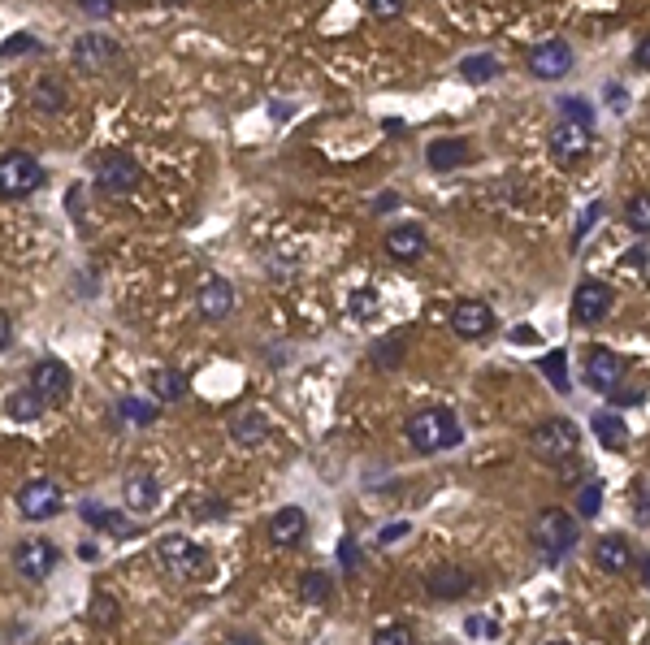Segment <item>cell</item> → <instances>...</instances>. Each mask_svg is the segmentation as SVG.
I'll list each match as a JSON object with an SVG mask.
<instances>
[{
    "instance_id": "obj_26",
    "label": "cell",
    "mask_w": 650,
    "mask_h": 645,
    "mask_svg": "<svg viewBox=\"0 0 650 645\" xmlns=\"http://www.w3.org/2000/svg\"><path fill=\"white\" fill-rule=\"evenodd\" d=\"M31 109L44 113V117H57V113L65 109V83H61V78H52V74L35 78V87H31Z\"/></svg>"
},
{
    "instance_id": "obj_23",
    "label": "cell",
    "mask_w": 650,
    "mask_h": 645,
    "mask_svg": "<svg viewBox=\"0 0 650 645\" xmlns=\"http://www.w3.org/2000/svg\"><path fill=\"white\" fill-rule=\"evenodd\" d=\"M122 498L130 511H152L156 498H161V485H156V477L148 468H130L126 481H122Z\"/></svg>"
},
{
    "instance_id": "obj_45",
    "label": "cell",
    "mask_w": 650,
    "mask_h": 645,
    "mask_svg": "<svg viewBox=\"0 0 650 645\" xmlns=\"http://www.w3.org/2000/svg\"><path fill=\"white\" fill-rule=\"evenodd\" d=\"M633 516L642 520V524H650V481H642L633 490Z\"/></svg>"
},
{
    "instance_id": "obj_12",
    "label": "cell",
    "mask_w": 650,
    "mask_h": 645,
    "mask_svg": "<svg viewBox=\"0 0 650 645\" xmlns=\"http://www.w3.org/2000/svg\"><path fill=\"white\" fill-rule=\"evenodd\" d=\"M590 152H594V130L590 126L568 122V117H564V122L551 130V156H555L559 165L572 169V165H581Z\"/></svg>"
},
{
    "instance_id": "obj_37",
    "label": "cell",
    "mask_w": 650,
    "mask_h": 645,
    "mask_svg": "<svg viewBox=\"0 0 650 645\" xmlns=\"http://www.w3.org/2000/svg\"><path fill=\"white\" fill-rule=\"evenodd\" d=\"M620 269H629L637 282H650V243H637L620 256Z\"/></svg>"
},
{
    "instance_id": "obj_49",
    "label": "cell",
    "mask_w": 650,
    "mask_h": 645,
    "mask_svg": "<svg viewBox=\"0 0 650 645\" xmlns=\"http://www.w3.org/2000/svg\"><path fill=\"white\" fill-rule=\"evenodd\" d=\"M395 208H399V195H395V191H382V195L373 200V213H395Z\"/></svg>"
},
{
    "instance_id": "obj_38",
    "label": "cell",
    "mask_w": 650,
    "mask_h": 645,
    "mask_svg": "<svg viewBox=\"0 0 650 645\" xmlns=\"http://www.w3.org/2000/svg\"><path fill=\"white\" fill-rule=\"evenodd\" d=\"M226 498H195V503L187 507V516L191 520H200V524H213V520H226Z\"/></svg>"
},
{
    "instance_id": "obj_13",
    "label": "cell",
    "mask_w": 650,
    "mask_h": 645,
    "mask_svg": "<svg viewBox=\"0 0 650 645\" xmlns=\"http://www.w3.org/2000/svg\"><path fill=\"white\" fill-rule=\"evenodd\" d=\"M473 585H477V576L460 568V563H442V568H434L425 576V594L434 598V602H460L473 594Z\"/></svg>"
},
{
    "instance_id": "obj_21",
    "label": "cell",
    "mask_w": 650,
    "mask_h": 645,
    "mask_svg": "<svg viewBox=\"0 0 650 645\" xmlns=\"http://www.w3.org/2000/svg\"><path fill=\"white\" fill-rule=\"evenodd\" d=\"M386 252L399 265H412V260H421L429 252V239L421 226H395V230H386Z\"/></svg>"
},
{
    "instance_id": "obj_48",
    "label": "cell",
    "mask_w": 650,
    "mask_h": 645,
    "mask_svg": "<svg viewBox=\"0 0 650 645\" xmlns=\"http://www.w3.org/2000/svg\"><path fill=\"white\" fill-rule=\"evenodd\" d=\"M13 52H39V39L35 35H13V39H5V57H13Z\"/></svg>"
},
{
    "instance_id": "obj_30",
    "label": "cell",
    "mask_w": 650,
    "mask_h": 645,
    "mask_svg": "<svg viewBox=\"0 0 650 645\" xmlns=\"http://www.w3.org/2000/svg\"><path fill=\"white\" fill-rule=\"evenodd\" d=\"M87 620L96 628H117V620H122V602H117L113 594H104V589H96L87 602Z\"/></svg>"
},
{
    "instance_id": "obj_8",
    "label": "cell",
    "mask_w": 650,
    "mask_h": 645,
    "mask_svg": "<svg viewBox=\"0 0 650 645\" xmlns=\"http://www.w3.org/2000/svg\"><path fill=\"white\" fill-rule=\"evenodd\" d=\"M611 304H616V295H611V286L607 282H598V278H581L577 282V291H572V321L577 325H603L611 317Z\"/></svg>"
},
{
    "instance_id": "obj_28",
    "label": "cell",
    "mask_w": 650,
    "mask_h": 645,
    "mask_svg": "<svg viewBox=\"0 0 650 645\" xmlns=\"http://www.w3.org/2000/svg\"><path fill=\"white\" fill-rule=\"evenodd\" d=\"M44 412H48V403L35 394V386H22V390H13L9 399H5V416L18 420V425H22V420L31 425V420H39Z\"/></svg>"
},
{
    "instance_id": "obj_27",
    "label": "cell",
    "mask_w": 650,
    "mask_h": 645,
    "mask_svg": "<svg viewBox=\"0 0 650 645\" xmlns=\"http://www.w3.org/2000/svg\"><path fill=\"white\" fill-rule=\"evenodd\" d=\"M590 429H594V438L603 442V451H624L629 446V425L616 416V412H594V420H590Z\"/></svg>"
},
{
    "instance_id": "obj_11",
    "label": "cell",
    "mask_w": 650,
    "mask_h": 645,
    "mask_svg": "<svg viewBox=\"0 0 650 645\" xmlns=\"http://www.w3.org/2000/svg\"><path fill=\"white\" fill-rule=\"evenodd\" d=\"M572 48L564 44V39H546V44H533L529 48V57H525V65H529V74L533 78H542V83H559V78H568L572 74Z\"/></svg>"
},
{
    "instance_id": "obj_3",
    "label": "cell",
    "mask_w": 650,
    "mask_h": 645,
    "mask_svg": "<svg viewBox=\"0 0 650 645\" xmlns=\"http://www.w3.org/2000/svg\"><path fill=\"white\" fill-rule=\"evenodd\" d=\"M529 451L538 455L542 464H551V468L572 464L577 451H581V433L564 416H546L542 425H533V433H529Z\"/></svg>"
},
{
    "instance_id": "obj_47",
    "label": "cell",
    "mask_w": 650,
    "mask_h": 645,
    "mask_svg": "<svg viewBox=\"0 0 650 645\" xmlns=\"http://www.w3.org/2000/svg\"><path fill=\"white\" fill-rule=\"evenodd\" d=\"M338 555H343V572H356V568H360L356 537H343V542H338Z\"/></svg>"
},
{
    "instance_id": "obj_43",
    "label": "cell",
    "mask_w": 650,
    "mask_h": 645,
    "mask_svg": "<svg viewBox=\"0 0 650 645\" xmlns=\"http://www.w3.org/2000/svg\"><path fill=\"white\" fill-rule=\"evenodd\" d=\"M74 5L78 9H83L87 13V18H113V13H117V0H74Z\"/></svg>"
},
{
    "instance_id": "obj_22",
    "label": "cell",
    "mask_w": 650,
    "mask_h": 645,
    "mask_svg": "<svg viewBox=\"0 0 650 645\" xmlns=\"http://www.w3.org/2000/svg\"><path fill=\"white\" fill-rule=\"evenodd\" d=\"M269 433H273V425L260 407H243V412L230 420V438L239 446H247V451H256L260 442H269Z\"/></svg>"
},
{
    "instance_id": "obj_34",
    "label": "cell",
    "mask_w": 650,
    "mask_h": 645,
    "mask_svg": "<svg viewBox=\"0 0 650 645\" xmlns=\"http://www.w3.org/2000/svg\"><path fill=\"white\" fill-rule=\"evenodd\" d=\"M347 312H351L356 321H373L377 312H382V295H377L373 286H360V291L347 295Z\"/></svg>"
},
{
    "instance_id": "obj_9",
    "label": "cell",
    "mask_w": 650,
    "mask_h": 645,
    "mask_svg": "<svg viewBox=\"0 0 650 645\" xmlns=\"http://www.w3.org/2000/svg\"><path fill=\"white\" fill-rule=\"evenodd\" d=\"M139 161L130 152H109V156H100V165H96V191L100 195H130L139 187Z\"/></svg>"
},
{
    "instance_id": "obj_25",
    "label": "cell",
    "mask_w": 650,
    "mask_h": 645,
    "mask_svg": "<svg viewBox=\"0 0 650 645\" xmlns=\"http://www.w3.org/2000/svg\"><path fill=\"white\" fill-rule=\"evenodd\" d=\"M148 386H152V399L156 403H182V399H187V377H182L178 373V368H152V373H148Z\"/></svg>"
},
{
    "instance_id": "obj_33",
    "label": "cell",
    "mask_w": 650,
    "mask_h": 645,
    "mask_svg": "<svg viewBox=\"0 0 650 645\" xmlns=\"http://www.w3.org/2000/svg\"><path fill=\"white\" fill-rule=\"evenodd\" d=\"M117 416L126 420V425H156L161 420V407H152L148 399H117Z\"/></svg>"
},
{
    "instance_id": "obj_35",
    "label": "cell",
    "mask_w": 650,
    "mask_h": 645,
    "mask_svg": "<svg viewBox=\"0 0 650 645\" xmlns=\"http://www.w3.org/2000/svg\"><path fill=\"white\" fill-rule=\"evenodd\" d=\"M538 373L551 381V386L559 394H568L572 390V381H568V355L564 351H551V355H542V364H538Z\"/></svg>"
},
{
    "instance_id": "obj_40",
    "label": "cell",
    "mask_w": 650,
    "mask_h": 645,
    "mask_svg": "<svg viewBox=\"0 0 650 645\" xmlns=\"http://www.w3.org/2000/svg\"><path fill=\"white\" fill-rule=\"evenodd\" d=\"M377 645H412L416 633H412V624H386V628H377L373 633Z\"/></svg>"
},
{
    "instance_id": "obj_15",
    "label": "cell",
    "mask_w": 650,
    "mask_h": 645,
    "mask_svg": "<svg viewBox=\"0 0 650 645\" xmlns=\"http://www.w3.org/2000/svg\"><path fill=\"white\" fill-rule=\"evenodd\" d=\"M451 329H455V338H468V342L486 338L494 334V308L486 299H460L451 308Z\"/></svg>"
},
{
    "instance_id": "obj_51",
    "label": "cell",
    "mask_w": 650,
    "mask_h": 645,
    "mask_svg": "<svg viewBox=\"0 0 650 645\" xmlns=\"http://www.w3.org/2000/svg\"><path fill=\"white\" fill-rule=\"evenodd\" d=\"M512 342L529 347V342H538V334H533V325H516V329H512Z\"/></svg>"
},
{
    "instance_id": "obj_16",
    "label": "cell",
    "mask_w": 650,
    "mask_h": 645,
    "mask_svg": "<svg viewBox=\"0 0 650 645\" xmlns=\"http://www.w3.org/2000/svg\"><path fill=\"white\" fill-rule=\"evenodd\" d=\"M234 304H239V295H234V286L226 278H208L200 286V295H195V317L208 321V325H217V321H226Z\"/></svg>"
},
{
    "instance_id": "obj_6",
    "label": "cell",
    "mask_w": 650,
    "mask_h": 645,
    "mask_svg": "<svg viewBox=\"0 0 650 645\" xmlns=\"http://www.w3.org/2000/svg\"><path fill=\"white\" fill-rule=\"evenodd\" d=\"M57 563H61V550H57V542H48V537H22V542L13 546V568L31 585H44L48 576L57 572Z\"/></svg>"
},
{
    "instance_id": "obj_1",
    "label": "cell",
    "mask_w": 650,
    "mask_h": 645,
    "mask_svg": "<svg viewBox=\"0 0 650 645\" xmlns=\"http://www.w3.org/2000/svg\"><path fill=\"white\" fill-rule=\"evenodd\" d=\"M408 442L416 455H438L451 451V446L464 442V429L455 420L451 407H421V412L408 416Z\"/></svg>"
},
{
    "instance_id": "obj_17",
    "label": "cell",
    "mask_w": 650,
    "mask_h": 645,
    "mask_svg": "<svg viewBox=\"0 0 650 645\" xmlns=\"http://www.w3.org/2000/svg\"><path fill=\"white\" fill-rule=\"evenodd\" d=\"M74 61L83 65V70H109L113 61H122V44L100 31H87L74 39Z\"/></svg>"
},
{
    "instance_id": "obj_54",
    "label": "cell",
    "mask_w": 650,
    "mask_h": 645,
    "mask_svg": "<svg viewBox=\"0 0 650 645\" xmlns=\"http://www.w3.org/2000/svg\"><path fill=\"white\" fill-rule=\"evenodd\" d=\"M96 555H100V550L91 546V542H83V546H78V559H83V563H96Z\"/></svg>"
},
{
    "instance_id": "obj_53",
    "label": "cell",
    "mask_w": 650,
    "mask_h": 645,
    "mask_svg": "<svg viewBox=\"0 0 650 645\" xmlns=\"http://www.w3.org/2000/svg\"><path fill=\"white\" fill-rule=\"evenodd\" d=\"M633 61L642 65V70H650V35L642 39V44H637V52H633Z\"/></svg>"
},
{
    "instance_id": "obj_32",
    "label": "cell",
    "mask_w": 650,
    "mask_h": 645,
    "mask_svg": "<svg viewBox=\"0 0 650 645\" xmlns=\"http://www.w3.org/2000/svg\"><path fill=\"white\" fill-rule=\"evenodd\" d=\"M499 74H503V65L494 57H486V52H481V57H464L460 61V78H464V83H494Z\"/></svg>"
},
{
    "instance_id": "obj_52",
    "label": "cell",
    "mask_w": 650,
    "mask_h": 645,
    "mask_svg": "<svg viewBox=\"0 0 650 645\" xmlns=\"http://www.w3.org/2000/svg\"><path fill=\"white\" fill-rule=\"evenodd\" d=\"M399 537H408V524H390V529H382V537H377V542H399Z\"/></svg>"
},
{
    "instance_id": "obj_50",
    "label": "cell",
    "mask_w": 650,
    "mask_h": 645,
    "mask_svg": "<svg viewBox=\"0 0 650 645\" xmlns=\"http://www.w3.org/2000/svg\"><path fill=\"white\" fill-rule=\"evenodd\" d=\"M9 342H13V321H9V312L0 308V351H9Z\"/></svg>"
},
{
    "instance_id": "obj_20",
    "label": "cell",
    "mask_w": 650,
    "mask_h": 645,
    "mask_svg": "<svg viewBox=\"0 0 650 645\" xmlns=\"http://www.w3.org/2000/svg\"><path fill=\"white\" fill-rule=\"evenodd\" d=\"M308 537V511L304 507H282L269 516V542L273 546H299Z\"/></svg>"
},
{
    "instance_id": "obj_4",
    "label": "cell",
    "mask_w": 650,
    "mask_h": 645,
    "mask_svg": "<svg viewBox=\"0 0 650 645\" xmlns=\"http://www.w3.org/2000/svg\"><path fill=\"white\" fill-rule=\"evenodd\" d=\"M44 182H48V174L31 152H18V148L0 152V200L5 204H18L26 195H35Z\"/></svg>"
},
{
    "instance_id": "obj_56",
    "label": "cell",
    "mask_w": 650,
    "mask_h": 645,
    "mask_svg": "<svg viewBox=\"0 0 650 645\" xmlns=\"http://www.w3.org/2000/svg\"><path fill=\"white\" fill-rule=\"evenodd\" d=\"M607 100H611V109H624V87H611Z\"/></svg>"
},
{
    "instance_id": "obj_5",
    "label": "cell",
    "mask_w": 650,
    "mask_h": 645,
    "mask_svg": "<svg viewBox=\"0 0 650 645\" xmlns=\"http://www.w3.org/2000/svg\"><path fill=\"white\" fill-rule=\"evenodd\" d=\"M156 563H161L169 576H178V581H191V576H200L208 568V550L195 546L191 537H182V533H165L161 542H156Z\"/></svg>"
},
{
    "instance_id": "obj_19",
    "label": "cell",
    "mask_w": 650,
    "mask_h": 645,
    "mask_svg": "<svg viewBox=\"0 0 650 645\" xmlns=\"http://www.w3.org/2000/svg\"><path fill=\"white\" fill-rule=\"evenodd\" d=\"M594 563H598V572H607V576L629 572L633 568V542L624 533H603L594 542Z\"/></svg>"
},
{
    "instance_id": "obj_10",
    "label": "cell",
    "mask_w": 650,
    "mask_h": 645,
    "mask_svg": "<svg viewBox=\"0 0 650 645\" xmlns=\"http://www.w3.org/2000/svg\"><path fill=\"white\" fill-rule=\"evenodd\" d=\"M31 386L48 407H61L74 390V373L65 360H57V355H44V360H35V368H31Z\"/></svg>"
},
{
    "instance_id": "obj_18",
    "label": "cell",
    "mask_w": 650,
    "mask_h": 645,
    "mask_svg": "<svg viewBox=\"0 0 650 645\" xmlns=\"http://www.w3.org/2000/svg\"><path fill=\"white\" fill-rule=\"evenodd\" d=\"M78 520L91 524L96 533H109V537H135L139 533V520H130V507L126 511H113V507H100V503H78Z\"/></svg>"
},
{
    "instance_id": "obj_36",
    "label": "cell",
    "mask_w": 650,
    "mask_h": 645,
    "mask_svg": "<svg viewBox=\"0 0 650 645\" xmlns=\"http://www.w3.org/2000/svg\"><path fill=\"white\" fill-rule=\"evenodd\" d=\"M624 221L637 230V234H650V191H637L629 204H624Z\"/></svg>"
},
{
    "instance_id": "obj_24",
    "label": "cell",
    "mask_w": 650,
    "mask_h": 645,
    "mask_svg": "<svg viewBox=\"0 0 650 645\" xmlns=\"http://www.w3.org/2000/svg\"><path fill=\"white\" fill-rule=\"evenodd\" d=\"M425 161H429V169H438V174H451V169L468 165V139H434L425 148Z\"/></svg>"
},
{
    "instance_id": "obj_39",
    "label": "cell",
    "mask_w": 650,
    "mask_h": 645,
    "mask_svg": "<svg viewBox=\"0 0 650 645\" xmlns=\"http://www.w3.org/2000/svg\"><path fill=\"white\" fill-rule=\"evenodd\" d=\"M598 507H603V481H585L581 490H577V511H581V520H594Z\"/></svg>"
},
{
    "instance_id": "obj_14",
    "label": "cell",
    "mask_w": 650,
    "mask_h": 645,
    "mask_svg": "<svg viewBox=\"0 0 650 645\" xmlns=\"http://www.w3.org/2000/svg\"><path fill=\"white\" fill-rule=\"evenodd\" d=\"M624 381V360L607 347H590L585 351V386L598 394H616Z\"/></svg>"
},
{
    "instance_id": "obj_42",
    "label": "cell",
    "mask_w": 650,
    "mask_h": 645,
    "mask_svg": "<svg viewBox=\"0 0 650 645\" xmlns=\"http://www.w3.org/2000/svg\"><path fill=\"white\" fill-rule=\"evenodd\" d=\"M559 109H564V117H568V122H581V126H594V109H590V104H585V100H559Z\"/></svg>"
},
{
    "instance_id": "obj_2",
    "label": "cell",
    "mask_w": 650,
    "mask_h": 645,
    "mask_svg": "<svg viewBox=\"0 0 650 645\" xmlns=\"http://www.w3.org/2000/svg\"><path fill=\"white\" fill-rule=\"evenodd\" d=\"M529 537H533V546H538V555L546 563H559L572 546H577L581 524H577V516H572V511L542 507L538 516H533V524H529Z\"/></svg>"
},
{
    "instance_id": "obj_55",
    "label": "cell",
    "mask_w": 650,
    "mask_h": 645,
    "mask_svg": "<svg viewBox=\"0 0 650 645\" xmlns=\"http://www.w3.org/2000/svg\"><path fill=\"white\" fill-rule=\"evenodd\" d=\"M637 581H642V585L650 589V555H646L642 563H637Z\"/></svg>"
},
{
    "instance_id": "obj_44",
    "label": "cell",
    "mask_w": 650,
    "mask_h": 645,
    "mask_svg": "<svg viewBox=\"0 0 650 645\" xmlns=\"http://www.w3.org/2000/svg\"><path fill=\"white\" fill-rule=\"evenodd\" d=\"M403 9H408V0H369V13H373V18H382V22L399 18Z\"/></svg>"
},
{
    "instance_id": "obj_46",
    "label": "cell",
    "mask_w": 650,
    "mask_h": 645,
    "mask_svg": "<svg viewBox=\"0 0 650 645\" xmlns=\"http://www.w3.org/2000/svg\"><path fill=\"white\" fill-rule=\"evenodd\" d=\"M598 217H603V200H594V204H590V213H585V217L577 221V239H572V247H581V239L594 230V221H598Z\"/></svg>"
},
{
    "instance_id": "obj_29",
    "label": "cell",
    "mask_w": 650,
    "mask_h": 645,
    "mask_svg": "<svg viewBox=\"0 0 650 645\" xmlns=\"http://www.w3.org/2000/svg\"><path fill=\"white\" fill-rule=\"evenodd\" d=\"M403 351H408V334H386L382 342L373 347V368H382V373H395V368L403 364Z\"/></svg>"
},
{
    "instance_id": "obj_57",
    "label": "cell",
    "mask_w": 650,
    "mask_h": 645,
    "mask_svg": "<svg viewBox=\"0 0 650 645\" xmlns=\"http://www.w3.org/2000/svg\"><path fill=\"white\" fill-rule=\"evenodd\" d=\"M169 5H182V0H169Z\"/></svg>"
},
{
    "instance_id": "obj_41",
    "label": "cell",
    "mask_w": 650,
    "mask_h": 645,
    "mask_svg": "<svg viewBox=\"0 0 650 645\" xmlns=\"http://www.w3.org/2000/svg\"><path fill=\"white\" fill-rule=\"evenodd\" d=\"M464 633L477 637V641H494V637H499V624H494L490 615H468V620H464Z\"/></svg>"
},
{
    "instance_id": "obj_7",
    "label": "cell",
    "mask_w": 650,
    "mask_h": 645,
    "mask_svg": "<svg viewBox=\"0 0 650 645\" xmlns=\"http://www.w3.org/2000/svg\"><path fill=\"white\" fill-rule=\"evenodd\" d=\"M61 511H65V490L52 477H35V481H26L18 490V516L22 520L44 524L52 516H61Z\"/></svg>"
},
{
    "instance_id": "obj_31",
    "label": "cell",
    "mask_w": 650,
    "mask_h": 645,
    "mask_svg": "<svg viewBox=\"0 0 650 645\" xmlns=\"http://www.w3.org/2000/svg\"><path fill=\"white\" fill-rule=\"evenodd\" d=\"M330 594H334V581L325 572H304L299 576V598H304L308 607H325Z\"/></svg>"
}]
</instances>
